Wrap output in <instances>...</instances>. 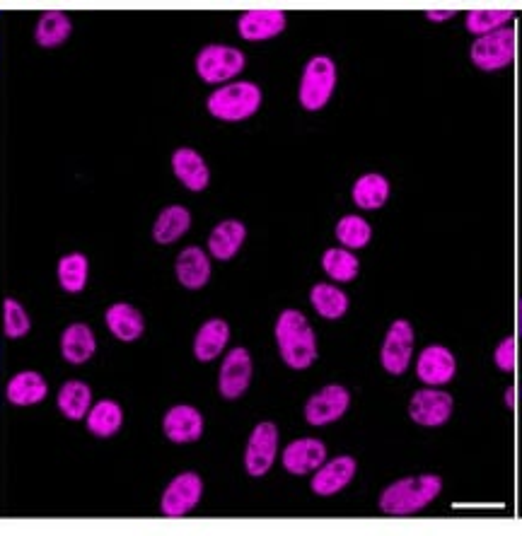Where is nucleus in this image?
Wrapping results in <instances>:
<instances>
[{"mask_svg": "<svg viewBox=\"0 0 522 536\" xmlns=\"http://www.w3.org/2000/svg\"><path fill=\"white\" fill-rule=\"evenodd\" d=\"M261 104V90L254 83H230L208 97V112L220 121L249 119Z\"/></svg>", "mask_w": 522, "mask_h": 536, "instance_id": "7ed1b4c3", "label": "nucleus"}, {"mask_svg": "<svg viewBox=\"0 0 522 536\" xmlns=\"http://www.w3.org/2000/svg\"><path fill=\"white\" fill-rule=\"evenodd\" d=\"M312 307L322 314L324 319H339L348 310V297L344 290L334 288L329 283H317L310 293Z\"/></svg>", "mask_w": 522, "mask_h": 536, "instance_id": "c756f323", "label": "nucleus"}, {"mask_svg": "<svg viewBox=\"0 0 522 536\" xmlns=\"http://www.w3.org/2000/svg\"><path fill=\"white\" fill-rule=\"evenodd\" d=\"M411 353H414V329L406 319H397L390 326L385 336V346H382V367L390 375H402L409 367Z\"/></svg>", "mask_w": 522, "mask_h": 536, "instance_id": "0eeeda50", "label": "nucleus"}, {"mask_svg": "<svg viewBox=\"0 0 522 536\" xmlns=\"http://www.w3.org/2000/svg\"><path fill=\"white\" fill-rule=\"evenodd\" d=\"M3 326L5 336H10V339H22V336L29 331V326H32L25 307H22L17 300H10V297L3 302Z\"/></svg>", "mask_w": 522, "mask_h": 536, "instance_id": "f704fd0d", "label": "nucleus"}, {"mask_svg": "<svg viewBox=\"0 0 522 536\" xmlns=\"http://www.w3.org/2000/svg\"><path fill=\"white\" fill-rule=\"evenodd\" d=\"M496 365L501 367L503 372H513L515 370V339H503L501 346L496 348Z\"/></svg>", "mask_w": 522, "mask_h": 536, "instance_id": "c9c22d12", "label": "nucleus"}, {"mask_svg": "<svg viewBox=\"0 0 522 536\" xmlns=\"http://www.w3.org/2000/svg\"><path fill=\"white\" fill-rule=\"evenodd\" d=\"M71 20L61 10H46L34 27V39L39 46H58L71 37Z\"/></svg>", "mask_w": 522, "mask_h": 536, "instance_id": "c85d7f7f", "label": "nucleus"}, {"mask_svg": "<svg viewBox=\"0 0 522 536\" xmlns=\"http://www.w3.org/2000/svg\"><path fill=\"white\" fill-rule=\"evenodd\" d=\"M172 170L189 191H203L208 186V179H211V172H208L203 157L191 148H179L172 155Z\"/></svg>", "mask_w": 522, "mask_h": 536, "instance_id": "a211bd4d", "label": "nucleus"}, {"mask_svg": "<svg viewBox=\"0 0 522 536\" xmlns=\"http://www.w3.org/2000/svg\"><path fill=\"white\" fill-rule=\"evenodd\" d=\"M240 37L247 42H264L274 39L286 29V13L281 10H247L237 22Z\"/></svg>", "mask_w": 522, "mask_h": 536, "instance_id": "ddd939ff", "label": "nucleus"}, {"mask_svg": "<svg viewBox=\"0 0 522 536\" xmlns=\"http://www.w3.org/2000/svg\"><path fill=\"white\" fill-rule=\"evenodd\" d=\"M46 392H49V387H46L44 377L39 372H20L8 382L5 396L15 406H34L44 401Z\"/></svg>", "mask_w": 522, "mask_h": 536, "instance_id": "b1692460", "label": "nucleus"}, {"mask_svg": "<svg viewBox=\"0 0 522 536\" xmlns=\"http://www.w3.org/2000/svg\"><path fill=\"white\" fill-rule=\"evenodd\" d=\"M87 256L83 254H66L58 261V283L66 293H80L87 283Z\"/></svg>", "mask_w": 522, "mask_h": 536, "instance_id": "7c9ffc66", "label": "nucleus"}, {"mask_svg": "<svg viewBox=\"0 0 522 536\" xmlns=\"http://www.w3.org/2000/svg\"><path fill=\"white\" fill-rule=\"evenodd\" d=\"M455 355H452L445 346H428L426 351L419 355V363H416V375L423 384H431V387H440V384H448L455 377Z\"/></svg>", "mask_w": 522, "mask_h": 536, "instance_id": "2eb2a0df", "label": "nucleus"}, {"mask_svg": "<svg viewBox=\"0 0 522 536\" xmlns=\"http://www.w3.org/2000/svg\"><path fill=\"white\" fill-rule=\"evenodd\" d=\"M58 409L71 421H80L92 409V392L85 382L71 380L61 387L58 392Z\"/></svg>", "mask_w": 522, "mask_h": 536, "instance_id": "bb28decb", "label": "nucleus"}, {"mask_svg": "<svg viewBox=\"0 0 522 536\" xmlns=\"http://www.w3.org/2000/svg\"><path fill=\"white\" fill-rule=\"evenodd\" d=\"M336 85V66L329 56H315L305 66L300 80V104L310 112H317L332 99Z\"/></svg>", "mask_w": 522, "mask_h": 536, "instance_id": "20e7f679", "label": "nucleus"}, {"mask_svg": "<svg viewBox=\"0 0 522 536\" xmlns=\"http://www.w3.org/2000/svg\"><path fill=\"white\" fill-rule=\"evenodd\" d=\"M276 341L281 358L293 370H305L317 358V339L303 312L286 310L276 322Z\"/></svg>", "mask_w": 522, "mask_h": 536, "instance_id": "f257e3e1", "label": "nucleus"}, {"mask_svg": "<svg viewBox=\"0 0 522 536\" xmlns=\"http://www.w3.org/2000/svg\"><path fill=\"white\" fill-rule=\"evenodd\" d=\"M203 483L196 474H179L170 486L162 493V515L167 517H182L189 510L196 508V503L201 500Z\"/></svg>", "mask_w": 522, "mask_h": 536, "instance_id": "9d476101", "label": "nucleus"}, {"mask_svg": "<svg viewBox=\"0 0 522 536\" xmlns=\"http://www.w3.org/2000/svg\"><path fill=\"white\" fill-rule=\"evenodd\" d=\"M443 491V481L440 476L426 474V476H411V479H402L385 488L380 495V510L385 515H414L431 505Z\"/></svg>", "mask_w": 522, "mask_h": 536, "instance_id": "f03ea898", "label": "nucleus"}, {"mask_svg": "<svg viewBox=\"0 0 522 536\" xmlns=\"http://www.w3.org/2000/svg\"><path fill=\"white\" fill-rule=\"evenodd\" d=\"M348 404H351L348 389L341 387V384H329L322 392L310 396L305 406V418L310 425H329L344 416Z\"/></svg>", "mask_w": 522, "mask_h": 536, "instance_id": "6e6552de", "label": "nucleus"}, {"mask_svg": "<svg viewBox=\"0 0 522 536\" xmlns=\"http://www.w3.org/2000/svg\"><path fill=\"white\" fill-rule=\"evenodd\" d=\"M249 382H252V358L245 348H232L220 367L218 387L225 399H237L247 392Z\"/></svg>", "mask_w": 522, "mask_h": 536, "instance_id": "f8f14e48", "label": "nucleus"}, {"mask_svg": "<svg viewBox=\"0 0 522 536\" xmlns=\"http://www.w3.org/2000/svg\"><path fill=\"white\" fill-rule=\"evenodd\" d=\"M104 322L119 341H136L145 329L141 312L136 307L126 305V302H116V305L109 307L107 314H104Z\"/></svg>", "mask_w": 522, "mask_h": 536, "instance_id": "4be33fe9", "label": "nucleus"}, {"mask_svg": "<svg viewBox=\"0 0 522 536\" xmlns=\"http://www.w3.org/2000/svg\"><path fill=\"white\" fill-rule=\"evenodd\" d=\"M324 462H327V447H324V442L315 438L290 442L286 452H283V466L295 476H305L310 474V471H317Z\"/></svg>", "mask_w": 522, "mask_h": 536, "instance_id": "4468645a", "label": "nucleus"}, {"mask_svg": "<svg viewBox=\"0 0 522 536\" xmlns=\"http://www.w3.org/2000/svg\"><path fill=\"white\" fill-rule=\"evenodd\" d=\"M356 476V459L353 457H336L332 462H324L312 476V491L317 495H334Z\"/></svg>", "mask_w": 522, "mask_h": 536, "instance_id": "f3484780", "label": "nucleus"}, {"mask_svg": "<svg viewBox=\"0 0 522 536\" xmlns=\"http://www.w3.org/2000/svg\"><path fill=\"white\" fill-rule=\"evenodd\" d=\"M387 198H390V182L382 174H363L353 184V201L363 211H377L385 206Z\"/></svg>", "mask_w": 522, "mask_h": 536, "instance_id": "a878e982", "label": "nucleus"}, {"mask_svg": "<svg viewBox=\"0 0 522 536\" xmlns=\"http://www.w3.org/2000/svg\"><path fill=\"white\" fill-rule=\"evenodd\" d=\"M455 15V10H426V17L431 22H445Z\"/></svg>", "mask_w": 522, "mask_h": 536, "instance_id": "e433bc0d", "label": "nucleus"}, {"mask_svg": "<svg viewBox=\"0 0 522 536\" xmlns=\"http://www.w3.org/2000/svg\"><path fill=\"white\" fill-rule=\"evenodd\" d=\"M245 237L247 230L240 220H223V223L216 225V230L211 232V237H208V249H211V254L216 256V259L228 261L240 252Z\"/></svg>", "mask_w": 522, "mask_h": 536, "instance_id": "5701e85b", "label": "nucleus"}, {"mask_svg": "<svg viewBox=\"0 0 522 536\" xmlns=\"http://www.w3.org/2000/svg\"><path fill=\"white\" fill-rule=\"evenodd\" d=\"M510 20H513V13H510V10H469L467 29L472 34L484 37V34L496 32V29H503Z\"/></svg>", "mask_w": 522, "mask_h": 536, "instance_id": "72a5a7b5", "label": "nucleus"}, {"mask_svg": "<svg viewBox=\"0 0 522 536\" xmlns=\"http://www.w3.org/2000/svg\"><path fill=\"white\" fill-rule=\"evenodd\" d=\"M228 339H230L228 322H223V319H208L194 339L196 358H199L201 363L216 360L218 355L223 353V348L228 346Z\"/></svg>", "mask_w": 522, "mask_h": 536, "instance_id": "aec40b11", "label": "nucleus"}, {"mask_svg": "<svg viewBox=\"0 0 522 536\" xmlns=\"http://www.w3.org/2000/svg\"><path fill=\"white\" fill-rule=\"evenodd\" d=\"M191 225V215L184 206H167L165 211L158 215L153 227V237L155 242L160 244H172L177 242L184 232L189 230Z\"/></svg>", "mask_w": 522, "mask_h": 536, "instance_id": "cd10ccee", "label": "nucleus"}, {"mask_svg": "<svg viewBox=\"0 0 522 536\" xmlns=\"http://www.w3.org/2000/svg\"><path fill=\"white\" fill-rule=\"evenodd\" d=\"M515 58V32L510 27L484 34L472 44V61L481 71H501Z\"/></svg>", "mask_w": 522, "mask_h": 536, "instance_id": "423d86ee", "label": "nucleus"}, {"mask_svg": "<svg viewBox=\"0 0 522 536\" xmlns=\"http://www.w3.org/2000/svg\"><path fill=\"white\" fill-rule=\"evenodd\" d=\"M87 430L97 438H112L114 433H119L121 423H124V411L121 406L112 399H104L100 404L92 406L87 411Z\"/></svg>", "mask_w": 522, "mask_h": 536, "instance_id": "393cba45", "label": "nucleus"}, {"mask_svg": "<svg viewBox=\"0 0 522 536\" xmlns=\"http://www.w3.org/2000/svg\"><path fill=\"white\" fill-rule=\"evenodd\" d=\"M242 68H245V54L232 46L211 44L196 56V73L201 75L203 83H228L230 78L242 73Z\"/></svg>", "mask_w": 522, "mask_h": 536, "instance_id": "39448f33", "label": "nucleus"}, {"mask_svg": "<svg viewBox=\"0 0 522 536\" xmlns=\"http://www.w3.org/2000/svg\"><path fill=\"white\" fill-rule=\"evenodd\" d=\"M452 413V396L440 392V389H421L411 396L409 416L414 423L426 425V428H438V425L448 423Z\"/></svg>", "mask_w": 522, "mask_h": 536, "instance_id": "9b49d317", "label": "nucleus"}, {"mask_svg": "<svg viewBox=\"0 0 522 536\" xmlns=\"http://www.w3.org/2000/svg\"><path fill=\"white\" fill-rule=\"evenodd\" d=\"M162 430L172 442L177 445H187V442H196L203 433V418L194 406L179 404L165 413L162 421Z\"/></svg>", "mask_w": 522, "mask_h": 536, "instance_id": "dca6fc26", "label": "nucleus"}, {"mask_svg": "<svg viewBox=\"0 0 522 536\" xmlns=\"http://www.w3.org/2000/svg\"><path fill=\"white\" fill-rule=\"evenodd\" d=\"M278 450V430L274 423H259L252 430L245 452V466L252 476H264L271 469Z\"/></svg>", "mask_w": 522, "mask_h": 536, "instance_id": "1a4fd4ad", "label": "nucleus"}, {"mask_svg": "<svg viewBox=\"0 0 522 536\" xmlns=\"http://www.w3.org/2000/svg\"><path fill=\"white\" fill-rule=\"evenodd\" d=\"M370 235H373V230L361 215H346L336 225V237L346 249H363L370 242Z\"/></svg>", "mask_w": 522, "mask_h": 536, "instance_id": "473e14b6", "label": "nucleus"}, {"mask_svg": "<svg viewBox=\"0 0 522 536\" xmlns=\"http://www.w3.org/2000/svg\"><path fill=\"white\" fill-rule=\"evenodd\" d=\"M520 334H522V302H520Z\"/></svg>", "mask_w": 522, "mask_h": 536, "instance_id": "4c0bfd02", "label": "nucleus"}, {"mask_svg": "<svg viewBox=\"0 0 522 536\" xmlns=\"http://www.w3.org/2000/svg\"><path fill=\"white\" fill-rule=\"evenodd\" d=\"M177 278L184 288L189 290H201L203 285L211 278V261L203 249L199 247H187L182 254L177 256Z\"/></svg>", "mask_w": 522, "mask_h": 536, "instance_id": "6ab92c4d", "label": "nucleus"}, {"mask_svg": "<svg viewBox=\"0 0 522 536\" xmlns=\"http://www.w3.org/2000/svg\"><path fill=\"white\" fill-rule=\"evenodd\" d=\"M322 268L334 281L348 283L358 276V259L348 249H327L322 256Z\"/></svg>", "mask_w": 522, "mask_h": 536, "instance_id": "2f4dec72", "label": "nucleus"}, {"mask_svg": "<svg viewBox=\"0 0 522 536\" xmlns=\"http://www.w3.org/2000/svg\"><path fill=\"white\" fill-rule=\"evenodd\" d=\"M97 343L87 324H71L61 336V353L71 365H83L92 358Z\"/></svg>", "mask_w": 522, "mask_h": 536, "instance_id": "412c9836", "label": "nucleus"}]
</instances>
